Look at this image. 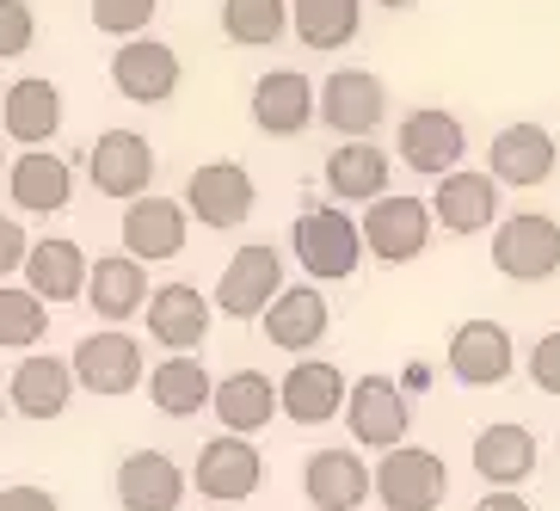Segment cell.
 <instances>
[{
	"label": "cell",
	"mask_w": 560,
	"mask_h": 511,
	"mask_svg": "<svg viewBox=\"0 0 560 511\" xmlns=\"http://www.w3.org/2000/svg\"><path fill=\"white\" fill-rule=\"evenodd\" d=\"M7 191H13L19 210L56 216V210H68V198H74V173H68V161H56V154L25 149L13 166H7Z\"/></svg>",
	"instance_id": "27"
},
{
	"label": "cell",
	"mask_w": 560,
	"mask_h": 511,
	"mask_svg": "<svg viewBox=\"0 0 560 511\" xmlns=\"http://www.w3.org/2000/svg\"><path fill=\"white\" fill-rule=\"evenodd\" d=\"M68 370H74V382L81 388H93V395H130L136 382H142V346H136L130 333H86L81 346H74V358H68Z\"/></svg>",
	"instance_id": "12"
},
{
	"label": "cell",
	"mask_w": 560,
	"mask_h": 511,
	"mask_svg": "<svg viewBox=\"0 0 560 511\" xmlns=\"http://www.w3.org/2000/svg\"><path fill=\"white\" fill-rule=\"evenodd\" d=\"M370 493L382 499L388 511H438L450 493V468L438 450L425 444H400L376 462V475H370Z\"/></svg>",
	"instance_id": "2"
},
{
	"label": "cell",
	"mask_w": 560,
	"mask_h": 511,
	"mask_svg": "<svg viewBox=\"0 0 560 511\" xmlns=\"http://www.w3.org/2000/svg\"><path fill=\"white\" fill-rule=\"evenodd\" d=\"M0 130L25 142V149H44L56 130H62V93H56L44 74H25V81L7 86V100H0Z\"/></svg>",
	"instance_id": "24"
},
{
	"label": "cell",
	"mask_w": 560,
	"mask_h": 511,
	"mask_svg": "<svg viewBox=\"0 0 560 511\" xmlns=\"http://www.w3.org/2000/svg\"><path fill=\"white\" fill-rule=\"evenodd\" d=\"M185 229H191V216H185V204H173V198H136L130 210H124V253H130L136 265L149 259V265H161V259H179L185 253Z\"/></svg>",
	"instance_id": "15"
},
{
	"label": "cell",
	"mask_w": 560,
	"mask_h": 511,
	"mask_svg": "<svg viewBox=\"0 0 560 511\" xmlns=\"http://www.w3.org/2000/svg\"><path fill=\"white\" fill-rule=\"evenodd\" d=\"M407 395H400L388 376H363L346 388V426L363 450H400L407 444Z\"/></svg>",
	"instance_id": "9"
},
{
	"label": "cell",
	"mask_w": 560,
	"mask_h": 511,
	"mask_svg": "<svg viewBox=\"0 0 560 511\" xmlns=\"http://www.w3.org/2000/svg\"><path fill=\"white\" fill-rule=\"evenodd\" d=\"M302 493L314 511H358L370 499V468L351 450H314L302 462Z\"/></svg>",
	"instance_id": "23"
},
{
	"label": "cell",
	"mask_w": 560,
	"mask_h": 511,
	"mask_svg": "<svg viewBox=\"0 0 560 511\" xmlns=\"http://www.w3.org/2000/svg\"><path fill=\"white\" fill-rule=\"evenodd\" d=\"M290 247H296L302 271L320 283H346L363 265V234L346 210H302L290 229Z\"/></svg>",
	"instance_id": "1"
},
{
	"label": "cell",
	"mask_w": 560,
	"mask_h": 511,
	"mask_svg": "<svg viewBox=\"0 0 560 511\" xmlns=\"http://www.w3.org/2000/svg\"><path fill=\"white\" fill-rule=\"evenodd\" d=\"M487 179L493 185H542L555 173V136L542 124H505L487 149Z\"/></svg>",
	"instance_id": "22"
},
{
	"label": "cell",
	"mask_w": 560,
	"mask_h": 511,
	"mask_svg": "<svg viewBox=\"0 0 560 511\" xmlns=\"http://www.w3.org/2000/svg\"><path fill=\"white\" fill-rule=\"evenodd\" d=\"M149 333L161 339L166 351H198L210 339V297H203L198 283H161L149 290Z\"/></svg>",
	"instance_id": "17"
},
{
	"label": "cell",
	"mask_w": 560,
	"mask_h": 511,
	"mask_svg": "<svg viewBox=\"0 0 560 511\" xmlns=\"http://www.w3.org/2000/svg\"><path fill=\"white\" fill-rule=\"evenodd\" d=\"M400 166H412V173H431V179H444V173H456L462 149H468V136H462L456 112H438V105H419V112L400 117Z\"/></svg>",
	"instance_id": "11"
},
{
	"label": "cell",
	"mask_w": 560,
	"mask_h": 511,
	"mask_svg": "<svg viewBox=\"0 0 560 511\" xmlns=\"http://www.w3.org/2000/svg\"><path fill=\"white\" fill-rule=\"evenodd\" d=\"M493 265L511 283H542L560 271V222L536 210H517L493 234Z\"/></svg>",
	"instance_id": "3"
},
{
	"label": "cell",
	"mask_w": 560,
	"mask_h": 511,
	"mask_svg": "<svg viewBox=\"0 0 560 511\" xmlns=\"http://www.w3.org/2000/svg\"><path fill=\"white\" fill-rule=\"evenodd\" d=\"M0 511H62L50 487H0Z\"/></svg>",
	"instance_id": "40"
},
{
	"label": "cell",
	"mask_w": 560,
	"mask_h": 511,
	"mask_svg": "<svg viewBox=\"0 0 560 511\" xmlns=\"http://www.w3.org/2000/svg\"><path fill=\"white\" fill-rule=\"evenodd\" d=\"M37 37V13L25 0H0V62H13V56L32 50Z\"/></svg>",
	"instance_id": "37"
},
{
	"label": "cell",
	"mask_w": 560,
	"mask_h": 511,
	"mask_svg": "<svg viewBox=\"0 0 560 511\" xmlns=\"http://www.w3.org/2000/svg\"><path fill=\"white\" fill-rule=\"evenodd\" d=\"M314 117H327L346 142H363V136L388 117V93H382V81L370 68H339V74H327L320 93H314Z\"/></svg>",
	"instance_id": "5"
},
{
	"label": "cell",
	"mask_w": 560,
	"mask_h": 511,
	"mask_svg": "<svg viewBox=\"0 0 560 511\" xmlns=\"http://www.w3.org/2000/svg\"><path fill=\"white\" fill-rule=\"evenodd\" d=\"M290 19H296V37L308 50H346L363 32V0H296Z\"/></svg>",
	"instance_id": "33"
},
{
	"label": "cell",
	"mask_w": 560,
	"mask_h": 511,
	"mask_svg": "<svg viewBox=\"0 0 560 511\" xmlns=\"http://www.w3.org/2000/svg\"><path fill=\"white\" fill-rule=\"evenodd\" d=\"M112 86L130 105H161L179 93V56L166 50V44H154V37H130L112 56Z\"/></svg>",
	"instance_id": "14"
},
{
	"label": "cell",
	"mask_w": 560,
	"mask_h": 511,
	"mask_svg": "<svg viewBox=\"0 0 560 511\" xmlns=\"http://www.w3.org/2000/svg\"><path fill=\"white\" fill-rule=\"evenodd\" d=\"M191 480H198V493L215 499V506H234V499L259 493L265 480V462L259 450H253V438H210V444L198 450V468H191Z\"/></svg>",
	"instance_id": "13"
},
{
	"label": "cell",
	"mask_w": 560,
	"mask_h": 511,
	"mask_svg": "<svg viewBox=\"0 0 560 511\" xmlns=\"http://www.w3.org/2000/svg\"><path fill=\"white\" fill-rule=\"evenodd\" d=\"M50 327V309L32 297V290H7L0 283V346L7 351H32Z\"/></svg>",
	"instance_id": "35"
},
{
	"label": "cell",
	"mask_w": 560,
	"mask_h": 511,
	"mask_svg": "<svg viewBox=\"0 0 560 511\" xmlns=\"http://www.w3.org/2000/svg\"><path fill=\"white\" fill-rule=\"evenodd\" d=\"M222 32L241 50H265L290 32V0H222Z\"/></svg>",
	"instance_id": "34"
},
{
	"label": "cell",
	"mask_w": 560,
	"mask_h": 511,
	"mask_svg": "<svg viewBox=\"0 0 560 511\" xmlns=\"http://www.w3.org/2000/svg\"><path fill=\"white\" fill-rule=\"evenodd\" d=\"M529 382H536L542 395H560V333H542V339L529 346Z\"/></svg>",
	"instance_id": "38"
},
{
	"label": "cell",
	"mask_w": 560,
	"mask_h": 511,
	"mask_svg": "<svg viewBox=\"0 0 560 511\" xmlns=\"http://www.w3.org/2000/svg\"><path fill=\"white\" fill-rule=\"evenodd\" d=\"M86 253L62 234H44L32 253H25V278H32V297L37 302H74L86 297Z\"/></svg>",
	"instance_id": "29"
},
{
	"label": "cell",
	"mask_w": 560,
	"mask_h": 511,
	"mask_svg": "<svg viewBox=\"0 0 560 511\" xmlns=\"http://www.w3.org/2000/svg\"><path fill=\"white\" fill-rule=\"evenodd\" d=\"M0 419H7V400H0Z\"/></svg>",
	"instance_id": "44"
},
{
	"label": "cell",
	"mask_w": 560,
	"mask_h": 511,
	"mask_svg": "<svg viewBox=\"0 0 560 511\" xmlns=\"http://www.w3.org/2000/svg\"><path fill=\"white\" fill-rule=\"evenodd\" d=\"M86 302L105 321H130V314L149 309V271L130 253H100V259L86 265Z\"/></svg>",
	"instance_id": "26"
},
{
	"label": "cell",
	"mask_w": 560,
	"mask_h": 511,
	"mask_svg": "<svg viewBox=\"0 0 560 511\" xmlns=\"http://www.w3.org/2000/svg\"><path fill=\"white\" fill-rule=\"evenodd\" d=\"M376 7H388V13H400V7H412V0H376Z\"/></svg>",
	"instance_id": "42"
},
{
	"label": "cell",
	"mask_w": 560,
	"mask_h": 511,
	"mask_svg": "<svg viewBox=\"0 0 560 511\" xmlns=\"http://www.w3.org/2000/svg\"><path fill=\"white\" fill-rule=\"evenodd\" d=\"M25 253H32L25 229H19L13 216H0V278H13V271H25Z\"/></svg>",
	"instance_id": "39"
},
{
	"label": "cell",
	"mask_w": 560,
	"mask_h": 511,
	"mask_svg": "<svg viewBox=\"0 0 560 511\" xmlns=\"http://www.w3.org/2000/svg\"><path fill=\"white\" fill-rule=\"evenodd\" d=\"M259 191H253L247 166L241 161H203L191 179H185V216H198L203 229H234L247 222Z\"/></svg>",
	"instance_id": "8"
},
{
	"label": "cell",
	"mask_w": 560,
	"mask_h": 511,
	"mask_svg": "<svg viewBox=\"0 0 560 511\" xmlns=\"http://www.w3.org/2000/svg\"><path fill=\"white\" fill-rule=\"evenodd\" d=\"M358 234H363V247L376 253L382 265H407V259H419L425 241H431V204L425 198H407V191L376 198L370 210H363Z\"/></svg>",
	"instance_id": "4"
},
{
	"label": "cell",
	"mask_w": 560,
	"mask_h": 511,
	"mask_svg": "<svg viewBox=\"0 0 560 511\" xmlns=\"http://www.w3.org/2000/svg\"><path fill=\"white\" fill-rule=\"evenodd\" d=\"M154 7H161V0H86L93 25H100V32H112V37H124V44L149 32Z\"/></svg>",
	"instance_id": "36"
},
{
	"label": "cell",
	"mask_w": 560,
	"mask_h": 511,
	"mask_svg": "<svg viewBox=\"0 0 560 511\" xmlns=\"http://www.w3.org/2000/svg\"><path fill=\"white\" fill-rule=\"evenodd\" d=\"M346 407V376L327 358H302L290 376L278 382V413H290L296 426H327Z\"/></svg>",
	"instance_id": "19"
},
{
	"label": "cell",
	"mask_w": 560,
	"mask_h": 511,
	"mask_svg": "<svg viewBox=\"0 0 560 511\" xmlns=\"http://www.w3.org/2000/svg\"><path fill=\"white\" fill-rule=\"evenodd\" d=\"M278 290H283V259H278V247L253 241V247H241L229 265H222V283H215V302H210V309L234 314V321H253V314H265L271 302H278Z\"/></svg>",
	"instance_id": "6"
},
{
	"label": "cell",
	"mask_w": 560,
	"mask_h": 511,
	"mask_svg": "<svg viewBox=\"0 0 560 511\" xmlns=\"http://www.w3.org/2000/svg\"><path fill=\"white\" fill-rule=\"evenodd\" d=\"M475 468L487 480V493H511L536 468V438L524 426H487L475 438Z\"/></svg>",
	"instance_id": "30"
},
{
	"label": "cell",
	"mask_w": 560,
	"mask_h": 511,
	"mask_svg": "<svg viewBox=\"0 0 560 511\" xmlns=\"http://www.w3.org/2000/svg\"><path fill=\"white\" fill-rule=\"evenodd\" d=\"M0 166H7V154H0Z\"/></svg>",
	"instance_id": "45"
},
{
	"label": "cell",
	"mask_w": 560,
	"mask_h": 511,
	"mask_svg": "<svg viewBox=\"0 0 560 511\" xmlns=\"http://www.w3.org/2000/svg\"><path fill=\"white\" fill-rule=\"evenodd\" d=\"M210 370H203L198 358H166V363H154V376H149V395H154V407L166 413V419H191V413H203L210 407Z\"/></svg>",
	"instance_id": "32"
},
{
	"label": "cell",
	"mask_w": 560,
	"mask_h": 511,
	"mask_svg": "<svg viewBox=\"0 0 560 511\" xmlns=\"http://www.w3.org/2000/svg\"><path fill=\"white\" fill-rule=\"evenodd\" d=\"M253 124L265 136H302L314 124V81L302 68H271L253 86Z\"/></svg>",
	"instance_id": "18"
},
{
	"label": "cell",
	"mask_w": 560,
	"mask_h": 511,
	"mask_svg": "<svg viewBox=\"0 0 560 511\" xmlns=\"http://www.w3.org/2000/svg\"><path fill=\"white\" fill-rule=\"evenodd\" d=\"M259 321H265V339H271L278 351H308V346H320V339H327L332 309H327V297H320V290L296 283V290H278V302H271Z\"/></svg>",
	"instance_id": "25"
},
{
	"label": "cell",
	"mask_w": 560,
	"mask_h": 511,
	"mask_svg": "<svg viewBox=\"0 0 560 511\" xmlns=\"http://www.w3.org/2000/svg\"><path fill=\"white\" fill-rule=\"evenodd\" d=\"M210 511H234V506H210Z\"/></svg>",
	"instance_id": "43"
},
{
	"label": "cell",
	"mask_w": 560,
	"mask_h": 511,
	"mask_svg": "<svg viewBox=\"0 0 560 511\" xmlns=\"http://www.w3.org/2000/svg\"><path fill=\"white\" fill-rule=\"evenodd\" d=\"M154 149H149V136H136V130H105L100 142H93V154H86V173H93V191L100 198H149V179H154Z\"/></svg>",
	"instance_id": "7"
},
{
	"label": "cell",
	"mask_w": 560,
	"mask_h": 511,
	"mask_svg": "<svg viewBox=\"0 0 560 511\" xmlns=\"http://www.w3.org/2000/svg\"><path fill=\"white\" fill-rule=\"evenodd\" d=\"M450 376L468 382V388H499V382L517 370V346H511V333L499 321H462L450 333Z\"/></svg>",
	"instance_id": "10"
},
{
	"label": "cell",
	"mask_w": 560,
	"mask_h": 511,
	"mask_svg": "<svg viewBox=\"0 0 560 511\" xmlns=\"http://www.w3.org/2000/svg\"><path fill=\"white\" fill-rule=\"evenodd\" d=\"M327 191L346 204H376L388 198V154L376 142H339L327 154Z\"/></svg>",
	"instance_id": "31"
},
{
	"label": "cell",
	"mask_w": 560,
	"mask_h": 511,
	"mask_svg": "<svg viewBox=\"0 0 560 511\" xmlns=\"http://www.w3.org/2000/svg\"><path fill=\"white\" fill-rule=\"evenodd\" d=\"M493 216H499V185L487 179V173L456 166V173H444V179H438V191H431V222H444L450 234L493 229Z\"/></svg>",
	"instance_id": "21"
},
{
	"label": "cell",
	"mask_w": 560,
	"mask_h": 511,
	"mask_svg": "<svg viewBox=\"0 0 560 511\" xmlns=\"http://www.w3.org/2000/svg\"><path fill=\"white\" fill-rule=\"evenodd\" d=\"M68 395H74V370H68V358H19L13 388H7V407L25 413V419H62Z\"/></svg>",
	"instance_id": "28"
},
{
	"label": "cell",
	"mask_w": 560,
	"mask_h": 511,
	"mask_svg": "<svg viewBox=\"0 0 560 511\" xmlns=\"http://www.w3.org/2000/svg\"><path fill=\"white\" fill-rule=\"evenodd\" d=\"M475 511H536V506H529L524 493H487V499H480Z\"/></svg>",
	"instance_id": "41"
},
{
	"label": "cell",
	"mask_w": 560,
	"mask_h": 511,
	"mask_svg": "<svg viewBox=\"0 0 560 511\" xmlns=\"http://www.w3.org/2000/svg\"><path fill=\"white\" fill-rule=\"evenodd\" d=\"M555 456H560V444H555Z\"/></svg>",
	"instance_id": "46"
},
{
	"label": "cell",
	"mask_w": 560,
	"mask_h": 511,
	"mask_svg": "<svg viewBox=\"0 0 560 511\" xmlns=\"http://www.w3.org/2000/svg\"><path fill=\"white\" fill-rule=\"evenodd\" d=\"M185 468L166 450H130L117 462V506L124 511H179Z\"/></svg>",
	"instance_id": "16"
},
{
	"label": "cell",
	"mask_w": 560,
	"mask_h": 511,
	"mask_svg": "<svg viewBox=\"0 0 560 511\" xmlns=\"http://www.w3.org/2000/svg\"><path fill=\"white\" fill-rule=\"evenodd\" d=\"M210 413L229 426V438H253L278 419V382L265 370H234L210 388Z\"/></svg>",
	"instance_id": "20"
}]
</instances>
